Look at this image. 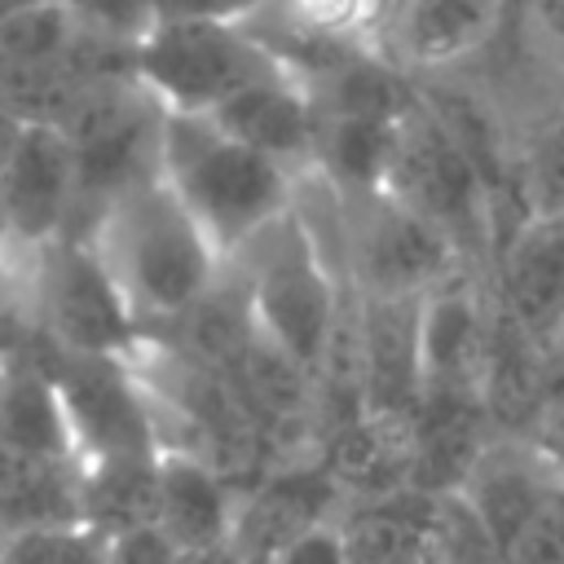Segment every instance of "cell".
I'll use <instances>...</instances> for the list:
<instances>
[{
	"label": "cell",
	"mask_w": 564,
	"mask_h": 564,
	"mask_svg": "<svg viewBox=\"0 0 564 564\" xmlns=\"http://www.w3.org/2000/svg\"><path fill=\"white\" fill-rule=\"evenodd\" d=\"M84 234L106 260L145 335L185 322L225 282L229 269L220 247L163 176H150L110 198Z\"/></svg>",
	"instance_id": "6da1fadb"
},
{
	"label": "cell",
	"mask_w": 564,
	"mask_h": 564,
	"mask_svg": "<svg viewBox=\"0 0 564 564\" xmlns=\"http://www.w3.org/2000/svg\"><path fill=\"white\" fill-rule=\"evenodd\" d=\"M159 176L194 212L225 260L282 220L300 189V172L234 141L207 115H163Z\"/></svg>",
	"instance_id": "7a4b0ae2"
},
{
	"label": "cell",
	"mask_w": 564,
	"mask_h": 564,
	"mask_svg": "<svg viewBox=\"0 0 564 564\" xmlns=\"http://www.w3.org/2000/svg\"><path fill=\"white\" fill-rule=\"evenodd\" d=\"M229 273L247 300L256 330L317 379L352 308V291L304 225V216L291 207L282 220L256 234L229 260Z\"/></svg>",
	"instance_id": "3957f363"
},
{
	"label": "cell",
	"mask_w": 564,
	"mask_h": 564,
	"mask_svg": "<svg viewBox=\"0 0 564 564\" xmlns=\"http://www.w3.org/2000/svg\"><path fill=\"white\" fill-rule=\"evenodd\" d=\"M282 70L251 22H154L128 48V75L163 115H216L229 97Z\"/></svg>",
	"instance_id": "277c9868"
},
{
	"label": "cell",
	"mask_w": 564,
	"mask_h": 564,
	"mask_svg": "<svg viewBox=\"0 0 564 564\" xmlns=\"http://www.w3.org/2000/svg\"><path fill=\"white\" fill-rule=\"evenodd\" d=\"M383 189L410 203L419 216H427L463 251V260L498 242L489 181L476 154L463 145V137L445 123V115L432 101H419L405 115Z\"/></svg>",
	"instance_id": "5b68a950"
},
{
	"label": "cell",
	"mask_w": 564,
	"mask_h": 564,
	"mask_svg": "<svg viewBox=\"0 0 564 564\" xmlns=\"http://www.w3.org/2000/svg\"><path fill=\"white\" fill-rule=\"evenodd\" d=\"M31 339L66 352L132 357L145 339L137 313L128 308L88 234L57 238L31 264Z\"/></svg>",
	"instance_id": "8992f818"
},
{
	"label": "cell",
	"mask_w": 564,
	"mask_h": 564,
	"mask_svg": "<svg viewBox=\"0 0 564 564\" xmlns=\"http://www.w3.org/2000/svg\"><path fill=\"white\" fill-rule=\"evenodd\" d=\"M40 361L48 366L79 463L101 458H137L163 449L159 405L137 370L132 357H106V352H66L31 339Z\"/></svg>",
	"instance_id": "52a82bcc"
},
{
	"label": "cell",
	"mask_w": 564,
	"mask_h": 564,
	"mask_svg": "<svg viewBox=\"0 0 564 564\" xmlns=\"http://www.w3.org/2000/svg\"><path fill=\"white\" fill-rule=\"evenodd\" d=\"M454 273H467L463 251L410 203L388 189L348 198L344 278L352 295H427Z\"/></svg>",
	"instance_id": "ba28073f"
},
{
	"label": "cell",
	"mask_w": 564,
	"mask_h": 564,
	"mask_svg": "<svg viewBox=\"0 0 564 564\" xmlns=\"http://www.w3.org/2000/svg\"><path fill=\"white\" fill-rule=\"evenodd\" d=\"M66 234H79L75 150L57 123L31 119L0 189V238L31 269Z\"/></svg>",
	"instance_id": "9c48e42d"
},
{
	"label": "cell",
	"mask_w": 564,
	"mask_h": 564,
	"mask_svg": "<svg viewBox=\"0 0 564 564\" xmlns=\"http://www.w3.org/2000/svg\"><path fill=\"white\" fill-rule=\"evenodd\" d=\"M344 502L348 498H344L335 471L317 454L278 463L242 494L229 551L242 560L273 564L295 538H304L308 529H317L326 520H339Z\"/></svg>",
	"instance_id": "30bf717a"
},
{
	"label": "cell",
	"mask_w": 564,
	"mask_h": 564,
	"mask_svg": "<svg viewBox=\"0 0 564 564\" xmlns=\"http://www.w3.org/2000/svg\"><path fill=\"white\" fill-rule=\"evenodd\" d=\"M502 0H383L375 48L410 70H441L471 57L498 26Z\"/></svg>",
	"instance_id": "8fae6325"
},
{
	"label": "cell",
	"mask_w": 564,
	"mask_h": 564,
	"mask_svg": "<svg viewBox=\"0 0 564 564\" xmlns=\"http://www.w3.org/2000/svg\"><path fill=\"white\" fill-rule=\"evenodd\" d=\"M216 128H225L234 141L278 159L291 172H313L317 159V132H322V110L317 97L304 79H295L291 70L269 75L251 88H242L238 97H229L216 115H207Z\"/></svg>",
	"instance_id": "7c38bea8"
},
{
	"label": "cell",
	"mask_w": 564,
	"mask_h": 564,
	"mask_svg": "<svg viewBox=\"0 0 564 564\" xmlns=\"http://www.w3.org/2000/svg\"><path fill=\"white\" fill-rule=\"evenodd\" d=\"M238 485L189 449L159 454V511L154 529L185 551H229L238 520Z\"/></svg>",
	"instance_id": "4fadbf2b"
},
{
	"label": "cell",
	"mask_w": 564,
	"mask_h": 564,
	"mask_svg": "<svg viewBox=\"0 0 564 564\" xmlns=\"http://www.w3.org/2000/svg\"><path fill=\"white\" fill-rule=\"evenodd\" d=\"M498 304L538 339H551L564 317V229L533 216L502 238Z\"/></svg>",
	"instance_id": "5bb4252c"
},
{
	"label": "cell",
	"mask_w": 564,
	"mask_h": 564,
	"mask_svg": "<svg viewBox=\"0 0 564 564\" xmlns=\"http://www.w3.org/2000/svg\"><path fill=\"white\" fill-rule=\"evenodd\" d=\"M0 449L79 463L57 383L40 361L35 344L0 361Z\"/></svg>",
	"instance_id": "9a60e30c"
},
{
	"label": "cell",
	"mask_w": 564,
	"mask_h": 564,
	"mask_svg": "<svg viewBox=\"0 0 564 564\" xmlns=\"http://www.w3.org/2000/svg\"><path fill=\"white\" fill-rule=\"evenodd\" d=\"M436 520V494L397 489L348 502L339 516L348 564H423Z\"/></svg>",
	"instance_id": "2e32d148"
},
{
	"label": "cell",
	"mask_w": 564,
	"mask_h": 564,
	"mask_svg": "<svg viewBox=\"0 0 564 564\" xmlns=\"http://www.w3.org/2000/svg\"><path fill=\"white\" fill-rule=\"evenodd\" d=\"M159 454L79 463V520L93 524L106 538H119V533L154 524V511H159Z\"/></svg>",
	"instance_id": "e0dca14e"
},
{
	"label": "cell",
	"mask_w": 564,
	"mask_h": 564,
	"mask_svg": "<svg viewBox=\"0 0 564 564\" xmlns=\"http://www.w3.org/2000/svg\"><path fill=\"white\" fill-rule=\"evenodd\" d=\"M0 516L9 533L79 520V463L0 449Z\"/></svg>",
	"instance_id": "ac0fdd59"
},
{
	"label": "cell",
	"mask_w": 564,
	"mask_h": 564,
	"mask_svg": "<svg viewBox=\"0 0 564 564\" xmlns=\"http://www.w3.org/2000/svg\"><path fill=\"white\" fill-rule=\"evenodd\" d=\"M405 119H330L322 115L313 172L326 176L339 194H375L388 185L397 137Z\"/></svg>",
	"instance_id": "d6986e66"
},
{
	"label": "cell",
	"mask_w": 564,
	"mask_h": 564,
	"mask_svg": "<svg viewBox=\"0 0 564 564\" xmlns=\"http://www.w3.org/2000/svg\"><path fill=\"white\" fill-rule=\"evenodd\" d=\"M106 551H110V538L75 520V524L13 533L0 564H106Z\"/></svg>",
	"instance_id": "ffe728a7"
},
{
	"label": "cell",
	"mask_w": 564,
	"mask_h": 564,
	"mask_svg": "<svg viewBox=\"0 0 564 564\" xmlns=\"http://www.w3.org/2000/svg\"><path fill=\"white\" fill-rule=\"evenodd\" d=\"M516 194L524 203V216H560L564 212V115L551 119L538 141L529 145L524 163H520V181Z\"/></svg>",
	"instance_id": "44dd1931"
},
{
	"label": "cell",
	"mask_w": 564,
	"mask_h": 564,
	"mask_svg": "<svg viewBox=\"0 0 564 564\" xmlns=\"http://www.w3.org/2000/svg\"><path fill=\"white\" fill-rule=\"evenodd\" d=\"M273 9L322 40L375 44L383 0H273Z\"/></svg>",
	"instance_id": "7402d4cb"
},
{
	"label": "cell",
	"mask_w": 564,
	"mask_h": 564,
	"mask_svg": "<svg viewBox=\"0 0 564 564\" xmlns=\"http://www.w3.org/2000/svg\"><path fill=\"white\" fill-rule=\"evenodd\" d=\"M533 432L564 436V339L560 335L542 339V361H538V423H533Z\"/></svg>",
	"instance_id": "603a6c76"
},
{
	"label": "cell",
	"mask_w": 564,
	"mask_h": 564,
	"mask_svg": "<svg viewBox=\"0 0 564 564\" xmlns=\"http://www.w3.org/2000/svg\"><path fill=\"white\" fill-rule=\"evenodd\" d=\"M273 0H154L159 22H251Z\"/></svg>",
	"instance_id": "cb8c5ba5"
},
{
	"label": "cell",
	"mask_w": 564,
	"mask_h": 564,
	"mask_svg": "<svg viewBox=\"0 0 564 564\" xmlns=\"http://www.w3.org/2000/svg\"><path fill=\"white\" fill-rule=\"evenodd\" d=\"M176 560H181V551L154 524L110 538V551H106V564H176Z\"/></svg>",
	"instance_id": "d4e9b609"
},
{
	"label": "cell",
	"mask_w": 564,
	"mask_h": 564,
	"mask_svg": "<svg viewBox=\"0 0 564 564\" xmlns=\"http://www.w3.org/2000/svg\"><path fill=\"white\" fill-rule=\"evenodd\" d=\"M273 564H348L339 520H326V524L308 529V533H304V538H295V542H291Z\"/></svg>",
	"instance_id": "484cf974"
},
{
	"label": "cell",
	"mask_w": 564,
	"mask_h": 564,
	"mask_svg": "<svg viewBox=\"0 0 564 564\" xmlns=\"http://www.w3.org/2000/svg\"><path fill=\"white\" fill-rule=\"evenodd\" d=\"M26 115L13 106V101H4L0 97V189H4V176H9V167H13V159H18V145H22V137H26Z\"/></svg>",
	"instance_id": "4316f807"
},
{
	"label": "cell",
	"mask_w": 564,
	"mask_h": 564,
	"mask_svg": "<svg viewBox=\"0 0 564 564\" xmlns=\"http://www.w3.org/2000/svg\"><path fill=\"white\" fill-rule=\"evenodd\" d=\"M533 441H538V449L546 454V463L555 467V476L564 480V436H555V432H533Z\"/></svg>",
	"instance_id": "83f0119b"
},
{
	"label": "cell",
	"mask_w": 564,
	"mask_h": 564,
	"mask_svg": "<svg viewBox=\"0 0 564 564\" xmlns=\"http://www.w3.org/2000/svg\"><path fill=\"white\" fill-rule=\"evenodd\" d=\"M176 564H234V551H185Z\"/></svg>",
	"instance_id": "f1b7e54d"
},
{
	"label": "cell",
	"mask_w": 564,
	"mask_h": 564,
	"mask_svg": "<svg viewBox=\"0 0 564 564\" xmlns=\"http://www.w3.org/2000/svg\"><path fill=\"white\" fill-rule=\"evenodd\" d=\"M542 13L564 31V0H542Z\"/></svg>",
	"instance_id": "f546056e"
},
{
	"label": "cell",
	"mask_w": 564,
	"mask_h": 564,
	"mask_svg": "<svg viewBox=\"0 0 564 564\" xmlns=\"http://www.w3.org/2000/svg\"><path fill=\"white\" fill-rule=\"evenodd\" d=\"M9 542H13V533H9V524H4V516H0V560H4V551H9Z\"/></svg>",
	"instance_id": "4dcf8cb0"
},
{
	"label": "cell",
	"mask_w": 564,
	"mask_h": 564,
	"mask_svg": "<svg viewBox=\"0 0 564 564\" xmlns=\"http://www.w3.org/2000/svg\"><path fill=\"white\" fill-rule=\"evenodd\" d=\"M234 564H264V560H242V555H234Z\"/></svg>",
	"instance_id": "1f68e13d"
},
{
	"label": "cell",
	"mask_w": 564,
	"mask_h": 564,
	"mask_svg": "<svg viewBox=\"0 0 564 564\" xmlns=\"http://www.w3.org/2000/svg\"><path fill=\"white\" fill-rule=\"evenodd\" d=\"M551 220H555V225H560V229H564V212H560V216H551Z\"/></svg>",
	"instance_id": "d6a6232c"
},
{
	"label": "cell",
	"mask_w": 564,
	"mask_h": 564,
	"mask_svg": "<svg viewBox=\"0 0 564 564\" xmlns=\"http://www.w3.org/2000/svg\"><path fill=\"white\" fill-rule=\"evenodd\" d=\"M555 335H560V339H564V317H560V330H555Z\"/></svg>",
	"instance_id": "836d02e7"
},
{
	"label": "cell",
	"mask_w": 564,
	"mask_h": 564,
	"mask_svg": "<svg viewBox=\"0 0 564 564\" xmlns=\"http://www.w3.org/2000/svg\"><path fill=\"white\" fill-rule=\"evenodd\" d=\"M423 564H436V560H432V555H427V560H423Z\"/></svg>",
	"instance_id": "e575fe53"
}]
</instances>
